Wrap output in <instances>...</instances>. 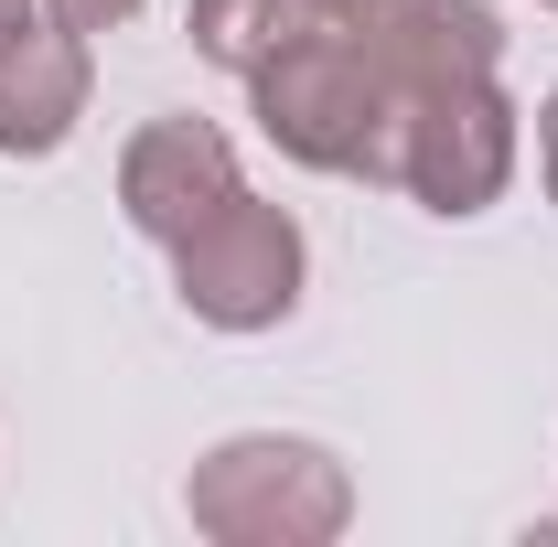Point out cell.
<instances>
[{
  "instance_id": "6da1fadb",
  "label": "cell",
  "mask_w": 558,
  "mask_h": 547,
  "mask_svg": "<svg viewBox=\"0 0 558 547\" xmlns=\"http://www.w3.org/2000/svg\"><path fill=\"white\" fill-rule=\"evenodd\" d=\"M258 130L301 161V172H344V183H387L398 172V86L376 75V54L344 22H312L301 44H279L247 75Z\"/></svg>"
},
{
  "instance_id": "7a4b0ae2",
  "label": "cell",
  "mask_w": 558,
  "mask_h": 547,
  "mask_svg": "<svg viewBox=\"0 0 558 547\" xmlns=\"http://www.w3.org/2000/svg\"><path fill=\"white\" fill-rule=\"evenodd\" d=\"M183 515L226 547H323L344 537L354 483L323 440H290V429H247V440H215L194 483H183Z\"/></svg>"
},
{
  "instance_id": "3957f363",
  "label": "cell",
  "mask_w": 558,
  "mask_h": 547,
  "mask_svg": "<svg viewBox=\"0 0 558 547\" xmlns=\"http://www.w3.org/2000/svg\"><path fill=\"white\" fill-rule=\"evenodd\" d=\"M301 226L258 194H226V205L194 226V236H172V290H183V312L215 323V333H269L301 312Z\"/></svg>"
},
{
  "instance_id": "277c9868",
  "label": "cell",
  "mask_w": 558,
  "mask_h": 547,
  "mask_svg": "<svg viewBox=\"0 0 558 547\" xmlns=\"http://www.w3.org/2000/svg\"><path fill=\"white\" fill-rule=\"evenodd\" d=\"M398 194H418L429 215H484L515 183V97L494 75L462 86H418L398 97Z\"/></svg>"
},
{
  "instance_id": "5b68a950",
  "label": "cell",
  "mask_w": 558,
  "mask_h": 547,
  "mask_svg": "<svg viewBox=\"0 0 558 547\" xmlns=\"http://www.w3.org/2000/svg\"><path fill=\"white\" fill-rule=\"evenodd\" d=\"M333 22L376 54V75H387L398 97H418V86H462V75L505 65L494 0H344Z\"/></svg>"
},
{
  "instance_id": "8992f818",
  "label": "cell",
  "mask_w": 558,
  "mask_h": 547,
  "mask_svg": "<svg viewBox=\"0 0 558 547\" xmlns=\"http://www.w3.org/2000/svg\"><path fill=\"white\" fill-rule=\"evenodd\" d=\"M226 194H247V172H236V139L215 130V119H150L119 150V215H130L150 247L194 236Z\"/></svg>"
},
{
  "instance_id": "52a82bcc",
  "label": "cell",
  "mask_w": 558,
  "mask_h": 547,
  "mask_svg": "<svg viewBox=\"0 0 558 547\" xmlns=\"http://www.w3.org/2000/svg\"><path fill=\"white\" fill-rule=\"evenodd\" d=\"M75 119H86V33L33 11L22 33H0V150L44 161L75 139Z\"/></svg>"
},
{
  "instance_id": "ba28073f",
  "label": "cell",
  "mask_w": 558,
  "mask_h": 547,
  "mask_svg": "<svg viewBox=\"0 0 558 547\" xmlns=\"http://www.w3.org/2000/svg\"><path fill=\"white\" fill-rule=\"evenodd\" d=\"M312 22H323L312 0H194V11H183L194 54H205V65H226V75H258L279 44H301Z\"/></svg>"
},
{
  "instance_id": "9c48e42d",
  "label": "cell",
  "mask_w": 558,
  "mask_h": 547,
  "mask_svg": "<svg viewBox=\"0 0 558 547\" xmlns=\"http://www.w3.org/2000/svg\"><path fill=\"white\" fill-rule=\"evenodd\" d=\"M44 22H65V33H86V44H97V33H130L140 0H44Z\"/></svg>"
},
{
  "instance_id": "30bf717a",
  "label": "cell",
  "mask_w": 558,
  "mask_h": 547,
  "mask_svg": "<svg viewBox=\"0 0 558 547\" xmlns=\"http://www.w3.org/2000/svg\"><path fill=\"white\" fill-rule=\"evenodd\" d=\"M537 172H548V205H558V97L537 108Z\"/></svg>"
},
{
  "instance_id": "8fae6325",
  "label": "cell",
  "mask_w": 558,
  "mask_h": 547,
  "mask_svg": "<svg viewBox=\"0 0 558 547\" xmlns=\"http://www.w3.org/2000/svg\"><path fill=\"white\" fill-rule=\"evenodd\" d=\"M33 11H44V0H0V33H22V22H33Z\"/></svg>"
},
{
  "instance_id": "7c38bea8",
  "label": "cell",
  "mask_w": 558,
  "mask_h": 547,
  "mask_svg": "<svg viewBox=\"0 0 558 547\" xmlns=\"http://www.w3.org/2000/svg\"><path fill=\"white\" fill-rule=\"evenodd\" d=\"M312 11H323V22H333V11H344V0H312Z\"/></svg>"
},
{
  "instance_id": "4fadbf2b",
  "label": "cell",
  "mask_w": 558,
  "mask_h": 547,
  "mask_svg": "<svg viewBox=\"0 0 558 547\" xmlns=\"http://www.w3.org/2000/svg\"><path fill=\"white\" fill-rule=\"evenodd\" d=\"M548 11H558V0H548Z\"/></svg>"
}]
</instances>
